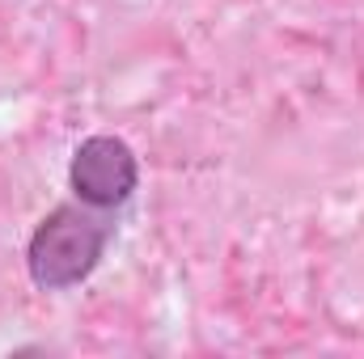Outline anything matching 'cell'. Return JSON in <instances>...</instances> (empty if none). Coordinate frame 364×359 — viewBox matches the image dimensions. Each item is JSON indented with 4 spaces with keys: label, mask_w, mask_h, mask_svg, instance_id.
I'll use <instances>...</instances> for the list:
<instances>
[{
    "label": "cell",
    "mask_w": 364,
    "mask_h": 359,
    "mask_svg": "<svg viewBox=\"0 0 364 359\" xmlns=\"http://www.w3.org/2000/svg\"><path fill=\"white\" fill-rule=\"evenodd\" d=\"M106 241H110V224H106V216L97 207L81 203V199L77 203H60L30 233V245H26L30 279L43 292L77 287L102 263Z\"/></svg>",
    "instance_id": "cell-1"
},
{
    "label": "cell",
    "mask_w": 364,
    "mask_h": 359,
    "mask_svg": "<svg viewBox=\"0 0 364 359\" xmlns=\"http://www.w3.org/2000/svg\"><path fill=\"white\" fill-rule=\"evenodd\" d=\"M68 182H73V194L81 203L110 211V207L132 199V190L140 182V165H136V153L119 136H90L73 153Z\"/></svg>",
    "instance_id": "cell-2"
}]
</instances>
